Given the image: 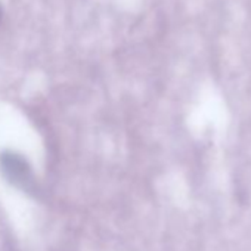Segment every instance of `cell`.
<instances>
[{"label":"cell","mask_w":251,"mask_h":251,"mask_svg":"<svg viewBox=\"0 0 251 251\" xmlns=\"http://www.w3.org/2000/svg\"><path fill=\"white\" fill-rule=\"evenodd\" d=\"M2 15H3V12H2V6H0V23H2Z\"/></svg>","instance_id":"cell-1"}]
</instances>
